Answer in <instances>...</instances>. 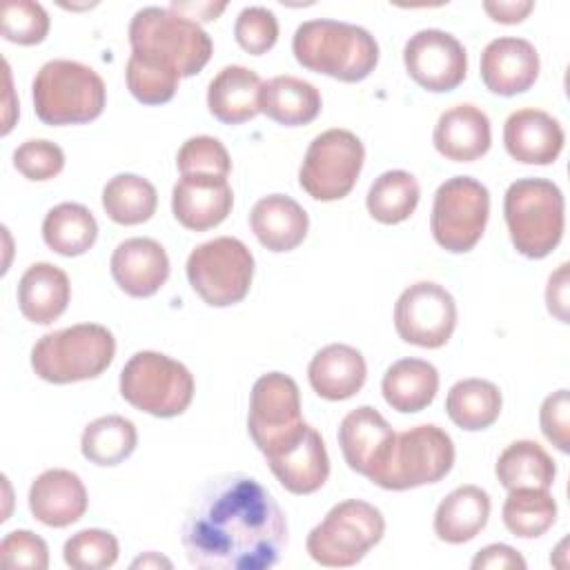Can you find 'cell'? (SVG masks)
<instances>
[{"mask_svg": "<svg viewBox=\"0 0 570 570\" xmlns=\"http://www.w3.org/2000/svg\"><path fill=\"white\" fill-rule=\"evenodd\" d=\"M180 541L205 570H265L287 548V517L272 492L249 474L209 479L191 501Z\"/></svg>", "mask_w": 570, "mask_h": 570, "instance_id": "1", "label": "cell"}, {"mask_svg": "<svg viewBox=\"0 0 570 570\" xmlns=\"http://www.w3.org/2000/svg\"><path fill=\"white\" fill-rule=\"evenodd\" d=\"M292 51L305 69L341 82L367 78L379 62V45L367 29L327 18L298 24Z\"/></svg>", "mask_w": 570, "mask_h": 570, "instance_id": "2", "label": "cell"}, {"mask_svg": "<svg viewBox=\"0 0 570 570\" xmlns=\"http://www.w3.org/2000/svg\"><path fill=\"white\" fill-rule=\"evenodd\" d=\"M131 53L156 58L174 67L180 78L198 73L212 58L209 33L171 7H142L129 22Z\"/></svg>", "mask_w": 570, "mask_h": 570, "instance_id": "3", "label": "cell"}, {"mask_svg": "<svg viewBox=\"0 0 570 570\" xmlns=\"http://www.w3.org/2000/svg\"><path fill=\"white\" fill-rule=\"evenodd\" d=\"M36 116L45 125L96 120L107 102L102 78L78 60L56 58L40 67L31 87Z\"/></svg>", "mask_w": 570, "mask_h": 570, "instance_id": "4", "label": "cell"}, {"mask_svg": "<svg viewBox=\"0 0 570 570\" xmlns=\"http://www.w3.org/2000/svg\"><path fill=\"white\" fill-rule=\"evenodd\" d=\"M503 214L510 240L519 254L543 258L561 243L566 203L561 189L552 180H514L505 191Z\"/></svg>", "mask_w": 570, "mask_h": 570, "instance_id": "5", "label": "cell"}, {"mask_svg": "<svg viewBox=\"0 0 570 570\" xmlns=\"http://www.w3.org/2000/svg\"><path fill=\"white\" fill-rule=\"evenodd\" d=\"M116 338L98 323H78L49 332L31 350L33 372L56 385L100 376L114 361Z\"/></svg>", "mask_w": 570, "mask_h": 570, "instance_id": "6", "label": "cell"}, {"mask_svg": "<svg viewBox=\"0 0 570 570\" xmlns=\"http://www.w3.org/2000/svg\"><path fill=\"white\" fill-rule=\"evenodd\" d=\"M122 399L140 412L171 419L183 414L194 399V376L176 358L142 350L120 372Z\"/></svg>", "mask_w": 570, "mask_h": 570, "instance_id": "7", "label": "cell"}, {"mask_svg": "<svg viewBox=\"0 0 570 570\" xmlns=\"http://www.w3.org/2000/svg\"><path fill=\"white\" fill-rule=\"evenodd\" d=\"M385 532L379 508L361 499L336 503L307 534L309 557L327 568L356 566Z\"/></svg>", "mask_w": 570, "mask_h": 570, "instance_id": "8", "label": "cell"}, {"mask_svg": "<svg viewBox=\"0 0 570 570\" xmlns=\"http://www.w3.org/2000/svg\"><path fill=\"white\" fill-rule=\"evenodd\" d=\"M185 272L191 289L207 305L229 307L240 303L249 292L254 256L243 240L218 236L191 249Z\"/></svg>", "mask_w": 570, "mask_h": 570, "instance_id": "9", "label": "cell"}, {"mask_svg": "<svg viewBox=\"0 0 570 570\" xmlns=\"http://www.w3.org/2000/svg\"><path fill=\"white\" fill-rule=\"evenodd\" d=\"M454 465V443L445 430L425 423L396 434L392 452L372 479L383 490H410L441 481Z\"/></svg>", "mask_w": 570, "mask_h": 570, "instance_id": "10", "label": "cell"}, {"mask_svg": "<svg viewBox=\"0 0 570 570\" xmlns=\"http://www.w3.org/2000/svg\"><path fill=\"white\" fill-rule=\"evenodd\" d=\"M488 216V187L472 176H454L441 183L434 194L430 229L445 252L465 254L481 240Z\"/></svg>", "mask_w": 570, "mask_h": 570, "instance_id": "11", "label": "cell"}, {"mask_svg": "<svg viewBox=\"0 0 570 570\" xmlns=\"http://www.w3.org/2000/svg\"><path fill=\"white\" fill-rule=\"evenodd\" d=\"M363 160L365 147L356 134L327 129L309 142L298 169V185L314 200H341L354 189Z\"/></svg>", "mask_w": 570, "mask_h": 570, "instance_id": "12", "label": "cell"}, {"mask_svg": "<svg viewBox=\"0 0 570 570\" xmlns=\"http://www.w3.org/2000/svg\"><path fill=\"white\" fill-rule=\"evenodd\" d=\"M305 428L296 381L283 372L263 374L252 387L247 414V430L256 448L267 456L298 439Z\"/></svg>", "mask_w": 570, "mask_h": 570, "instance_id": "13", "label": "cell"}, {"mask_svg": "<svg viewBox=\"0 0 570 570\" xmlns=\"http://www.w3.org/2000/svg\"><path fill=\"white\" fill-rule=\"evenodd\" d=\"M394 327L405 343L436 350L456 327V303L443 285L419 281L396 298Z\"/></svg>", "mask_w": 570, "mask_h": 570, "instance_id": "14", "label": "cell"}, {"mask_svg": "<svg viewBox=\"0 0 570 570\" xmlns=\"http://www.w3.org/2000/svg\"><path fill=\"white\" fill-rule=\"evenodd\" d=\"M403 62L410 78L432 91L456 89L468 73V53L456 36L441 29H421L403 47Z\"/></svg>", "mask_w": 570, "mask_h": 570, "instance_id": "15", "label": "cell"}, {"mask_svg": "<svg viewBox=\"0 0 570 570\" xmlns=\"http://www.w3.org/2000/svg\"><path fill=\"white\" fill-rule=\"evenodd\" d=\"M396 432L383 414L370 405H361L343 416L338 425V445L350 470L367 476L370 481L385 465Z\"/></svg>", "mask_w": 570, "mask_h": 570, "instance_id": "16", "label": "cell"}, {"mask_svg": "<svg viewBox=\"0 0 570 570\" xmlns=\"http://www.w3.org/2000/svg\"><path fill=\"white\" fill-rule=\"evenodd\" d=\"M539 53L525 38H494L481 51V80L497 96L528 91L539 78Z\"/></svg>", "mask_w": 570, "mask_h": 570, "instance_id": "17", "label": "cell"}, {"mask_svg": "<svg viewBox=\"0 0 570 570\" xmlns=\"http://www.w3.org/2000/svg\"><path fill=\"white\" fill-rule=\"evenodd\" d=\"M278 483L292 494H312L330 476V456L323 436L307 425L298 439L265 456Z\"/></svg>", "mask_w": 570, "mask_h": 570, "instance_id": "18", "label": "cell"}, {"mask_svg": "<svg viewBox=\"0 0 570 570\" xmlns=\"http://www.w3.org/2000/svg\"><path fill=\"white\" fill-rule=\"evenodd\" d=\"M109 267L116 285L134 298L154 296L169 276V258L165 247L145 236L122 240L114 249Z\"/></svg>", "mask_w": 570, "mask_h": 570, "instance_id": "19", "label": "cell"}, {"mask_svg": "<svg viewBox=\"0 0 570 570\" xmlns=\"http://www.w3.org/2000/svg\"><path fill=\"white\" fill-rule=\"evenodd\" d=\"M234 205V194L227 178L218 176H183L171 191L174 218L191 229L205 232L220 225Z\"/></svg>", "mask_w": 570, "mask_h": 570, "instance_id": "20", "label": "cell"}, {"mask_svg": "<svg viewBox=\"0 0 570 570\" xmlns=\"http://www.w3.org/2000/svg\"><path fill=\"white\" fill-rule=\"evenodd\" d=\"M563 142V127L541 109H517L503 125V145L508 154L523 165L554 163Z\"/></svg>", "mask_w": 570, "mask_h": 570, "instance_id": "21", "label": "cell"}, {"mask_svg": "<svg viewBox=\"0 0 570 570\" xmlns=\"http://www.w3.org/2000/svg\"><path fill=\"white\" fill-rule=\"evenodd\" d=\"M29 510L49 528H67L87 510L85 483L71 470H45L29 488Z\"/></svg>", "mask_w": 570, "mask_h": 570, "instance_id": "22", "label": "cell"}, {"mask_svg": "<svg viewBox=\"0 0 570 570\" xmlns=\"http://www.w3.org/2000/svg\"><path fill=\"white\" fill-rule=\"evenodd\" d=\"M432 140L443 158L454 163H472L485 156L490 149V118L474 105H454L439 116Z\"/></svg>", "mask_w": 570, "mask_h": 570, "instance_id": "23", "label": "cell"}, {"mask_svg": "<svg viewBox=\"0 0 570 570\" xmlns=\"http://www.w3.org/2000/svg\"><path fill=\"white\" fill-rule=\"evenodd\" d=\"M312 390L327 401H345L361 392L367 379L363 354L345 343H330L321 347L307 367Z\"/></svg>", "mask_w": 570, "mask_h": 570, "instance_id": "24", "label": "cell"}, {"mask_svg": "<svg viewBox=\"0 0 570 570\" xmlns=\"http://www.w3.org/2000/svg\"><path fill=\"white\" fill-rule=\"evenodd\" d=\"M249 225L258 243L269 252H292L305 240L309 218L292 196L269 194L252 207Z\"/></svg>", "mask_w": 570, "mask_h": 570, "instance_id": "25", "label": "cell"}, {"mask_svg": "<svg viewBox=\"0 0 570 570\" xmlns=\"http://www.w3.org/2000/svg\"><path fill=\"white\" fill-rule=\"evenodd\" d=\"M71 285L67 274L51 263H33L20 276L18 307L36 325H49L60 318L69 305Z\"/></svg>", "mask_w": 570, "mask_h": 570, "instance_id": "26", "label": "cell"}, {"mask_svg": "<svg viewBox=\"0 0 570 570\" xmlns=\"http://www.w3.org/2000/svg\"><path fill=\"white\" fill-rule=\"evenodd\" d=\"M261 78L243 65L223 67L207 87L209 114L225 125H240L252 120L258 109Z\"/></svg>", "mask_w": 570, "mask_h": 570, "instance_id": "27", "label": "cell"}, {"mask_svg": "<svg viewBox=\"0 0 570 570\" xmlns=\"http://www.w3.org/2000/svg\"><path fill=\"white\" fill-rule=\"evenodd\" d=\"M321 107L318 89L303 78L274 76L261 85L258 109L278 125H307L321 114Z\"/></svg>", "mask_w": 570, "mask_h": 570, "instance_id": "28", "label": "cell"}, {"mask_svg": "<svg viewBox=\"0 0 570 570\" xmlns=\"http://www.w3.org/2000/svg\"><path fill=\"white\" fill-rule=\"evenodd\" d=\"M381 392L392 410L421 412L439 392V372L423 358H401L385 370Z\"/></svg>", "mask_w": 570, "mask_h": 570, "instance_id": "29", "label": "cell"}, {"mask_svg": "<svg viewBox=\"0 0 570 570\" xmlns=\"http://www.w3.org/2000/svg\"><path fill=\"white\" fill-rule=\"evenodd\" d=\"M490 497L479 485L454 488L434 512V532L445 543H465L488 523Z\"/></svg>", "mask_w": 570, "mask_h": 570, "instance_id": "30", "label": "cell"}, {"mask_svg": "<svg viewBox=\"0 0 570 570\" xmlns=\"http://www.w3.org/2000/svg\"><path fill=\"white\" fill-rule=\"evenodd\" d=\"M501 392L485 379L456 381L445 396V412L450 421L468 432L490 428L501 414Z\"/></svg>", "mask_w": 570, "mask_h": 570, "instance_id": "31", "label": "cell"}, {"mask_svg": "<svg viewBox=\"0 0 570 570\" xmlns=\"http://www.w3.org/2000/svg\"><path fill=\"white\" fill-rule=\"evenodd\" d=\"M42 238L47 247L60 256H80L96 243L98 223L85 205L60 203L47 212Z\"/></svg>", "mask_w": 570, "mask_h": 570, "instance_id": "32", "label": "cell"}, {"mask_svg": "<svg viewBox=\"0 0 570 570\" xmlns=\"http://www.w3.org/2000/svg\"><path fill=\"white\" fill-rule=\"evenodd\" d=\"M497 479L505 490L550 488L554 483V461L537 441H514L497 459Z\"/></svg>", "mask_w": 570, "mask_h": 570, "instance_id": "33", "label": "cell"}, {"mask_svg": "<svg viewBox=\"0 0 570 570\" xmlns=\"http://www.w3.org/2000/svg\"><path fill=\"white\" fill-rule=\"evenodd\" d=\"M138 443L136 425L120 416V414H107L96 421H91L80 439L82 456L96 465H118L125 459L131 456Z\"/></svg>", "mask_w": 570, "mask_h": 570, "instance_id": "34", "label": "cell"}, {"mask_svg": "<svg viewBox=\"0 0 570 570\" xmlns=\"http://www.w3.org/2000/svg\"><path fill=\"white\" fill-rule=\"evenodd\" d=\"M419 183L410 171L390 169L383 171L367 191L365 205L374 220L383 225H396L407 220L419 205Z\"/></svg>", "mask_w": 570, "mask_h": 570, "instance_id": "35", "label": "cell"}, {"mask_svg": "<svg viewBox=\"0 0 570 570\" xmlns=\"http://www.w3.org/2000/svg\"><path fill=\"white\" fill-rule=\"evenodd\" d=\"M158 207L156 187L138 174H118L102 189V209L118 225H140Z\"/></svg>", "mask_w": 570, "mask_h": 570, "instance_id": "36", "label": "cell"}, {"mask_svg": "<svg viewBox=\"0 0 570 570\" xmlns=\"http://www.w3.org/2000/svg\"><path fill=\"white\" fill-rule=\"evenodd\" d=\"M501 517L505 528L521 539L541 537L557 521V501L548 488L508 490Z\"/></svg>", "mask_w": 570, "mask_h": 570, "instance_id": "37", "label": "cell"}, {"mask_svg": "<svg viewBox=\"0 0 570 570\" xmlns=\"http://www.w3.org/2000/svg\"><path fill=\"white\" fill-rule=\"evenodd\" d=\"M125 78L131 96L138 102L163 105L174 98L180 73L156 58L131 53L125 67Z\"/></svg>", "mask_w": 570, "mask_h": 570, "instance_id": "38", "label": "cell"}, {"mask_svg": "<svg viewBox=\"0 0 570 570\" xmlns=\"http://www.w3.org/2000/svg\"><path fill=\"white\" fill-rule=\"evenodd\" d=\"M118 539L100 528H87L65 541L62 557L73 570H102L118 561Z\"/></svg>", "mask_w": 570, "mask_h": 570, "instance_id": "39", "label": "cell"}, {"mask_svg": "<svg viewBox=\"0 0 570 570\" xmlns=\"http://www.w3.org/2000/svg\"><path fill=\"white\" fill-rule=\"evenodd\" d=\"M49 33V13L40 2L7 0L2 7V38L16 45H38Z\"/></svg>", "mask_w": 570, "mask_h": 570, "instance_id": "40", "label": "cell"}, {"mask_svg": "<svg viewBox=\"0 0 570 570\" xmlns=\"http://www.w3.org/2000/svg\"><path fill=\"white\" fill-rule=\"evenodd\" d=\"M180 176H218L227 178L232 171V160L225 145L212 136H194L183 142L176 156Z\"/></svg>", "mask_w": 570, "mask_h": 570, "instance_id": "41", "label": "cell"}, {"mask_svg": "<svg viewBox=\"0 0 570 570\" xmlns=\"http://www.w3.org/2000/svg\"><path fill=\"white\" fill-rule=\"evenodd\" d=\"M234 38L252 56L267 53L278 40V20L267 7H245L236 18Z\"/></svg>", "mask_w": 570, "mask_h": 570, "instance_id": "42", "label": "cell"}, {"mask_svg": "<svg viewBox=\"0 0 570 570\" xmlns=\"http://www.w3.org/2000/svg\"><path fill=\"white\" fill-rule=\"evenodd\" d=\"M13 167L29 180L56 178L65 167V151L45 138H31L16 147Z\"/></svg>", "mask_w": 570, "mask_h": 570, "instance_id": "43", "label": "cell"}, {"mask_svg": "<svg viewBox=\"0 0 570 570\" xmlns=\"http://www.w3.org/2000/svg\"><path fill=\"white\" fill-rule=\"evenodd\" d=\"M0 559L7 568L45 570L49 566V548L38 534L29 530H13L0 543Z\"/></svg>", "mask_w": 570, "mask_h": 570, "instance_id": "44", "label": "cell"}, {"mask_svg": "<svg viewBox=\"0 0 570 570\" xmlns=\"http://www.w3.org/2000/svg\"><path fill=\"white\" fill-rule=\"evenodd\" d=\"M539 423L543 436L561 452L570 450V399L568 390H557L541 403Z\"/></svg>", "mask_w": 570, "mask_h": 570, "instance_id": "45", "label": "cell"}, {"mask_svg": "<svg viewBox=\"0 0 570 570\" xmlns=\"http://www.w3.org/2000/svg\"><path fill=\"white\" fill-rule=\"evenodd\" d=\"M472 568L474 570H485V568H492V570H505V568H519V570H525V559L510 546L505 543H492V546H485L483 550L476 552V557L472 559Z\"/></svg>", "mask_w": 570, "mask_h": 570, "instance_id": "46", "label": "cell"}, {"mask_svg": "<svg viewBox=\"0 0 570 570\" xmlns=\"http://www.w3.org/2000/svg\"><path fill=\"white\" fill-rule=\"evenodd\" d=\"M546 303L550 314H554L561 323H568V263H561L554 274L548 278Z\"/></svg>", "mask_w": 570, "mask_h": 570, "instance_id": "47", "label": "cell"}, {"mask_svg": "<svg viewBox=\"0 0 570 570\" xmlns=\"http://www.w3.org/2000/svg\"><path fill=\"white\" fill-rule=\"evenodd\" d=\"M483 9L494 22L517 24L528 18V13L534 9V2H530V0H485Z\"/></svg>", "mask_w": 570, "mask_h": 570, "instance_id": "48", "label": "cell"}, {"mask_svg": "<svg viewBox=\"0 0 570 570\" xmlns=\"http://www.w3.org/2000/svg\"><path fill=\"white\" fill-rule=\"evenodd\" d=\"M225 2H218V4H212V2H196V4H185V2H171V9L187 16V18H198V20H216L218 13L225 11Z\"/></svg>", "mask_w": 570, "mask_h": 570, "instance_id": "49", "label": "cell"}, {"mask_svg": "<svg viewBox=\"0 0 570 570\" xmlns=\"http://www.w3.org/2000/svg\"><path fill=\"white\" fill-rule=\"evenodd\" d=\"M160 566L163 568H171V561L160 557L158 552H145L142 557L131 561V568H160Z\"/></svg>", "mask_w": 570, "mask_h": 570, "instance_id": "50", "label": "cell"}]
</instances>
